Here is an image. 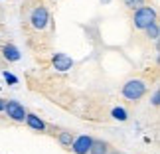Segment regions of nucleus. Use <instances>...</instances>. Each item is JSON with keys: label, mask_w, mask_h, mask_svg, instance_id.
Listing matches in <instances>:
<instances>
[{"label": "nucleus", "mask_w": 160, "mask_h": 154, "mask_svg": "<svg viewBox=\"0 0 160 154\" xmlns=\"http://www.w3.org/2000/svg\"><path fill=\"white\" fill-rule=\"evenodd\" d=\"M73 140H75V134H73L71 131H59L58 132V142L63 146V148L69 150L71 144H73Z\"/></svg>", "instance_id": "obj_9"}, {"label": "nucleus", "mask_w": 160, "mask_h": 154, "mask_svg": "<svg viewBox=\"0 0 160 154\" xmlns=\"http://www.w3.org/2000/svg\"><path fill=\"white\" fill-rule=\"evenodd\" d=\"M6 79H8V81H12V83H16V77L14 75H8V73H6V75H4Z\"/></svg>", "instance_id": "obj_15"}, {"label": "nucleus", "mask_w": 160, "mask_h": 154, "mask_svg": "<svg viewBox=\"0 0 160 154\" xmlns=\"http://www.w3.org/2000/svg\"><path fill=\"white\" fill-rule=\"evenodd\" d=\"M52 63H53V67L58 71H69L73 67V59L69 57V55H65V53H53Z\"/></svg>", "instance_id": "obj_6"}, {"label": "nucleus", "mask_w": 160, "mask_h": 154, "mask_svg": "<svg viewBox=\"0 0 160 154\" xmlns=\"http://www.w3.org/2000/svg\"><path fill=\"white\" fill-rule=\"evenodd\" d=\"M111 115H113V119H117V121H127V111L121 109V107H115L111 111Z\"/></svg>", "instance_id": "obj_12"}, {"label": "nucleus", "mask_w": 160, "mask_h": 154, "mask_svg": "<svg viewBox=\"0 0 160 154\" xmlns=\"http://www.w3.org/2000/svg\"><path fill=\"white\" fill-rule=\"evenodd\" d=\"M144 32H146V36H148L150 40H158V24H156V22H154V24H150V26L146 28Z\"/></svg>", "instance_id": "obj_13"}, {"label": "nucleus", "mask_w": 160, "mask_h": 154, "mask_svg": "<svg viewBox=\"0 0 160 154\" xmlns=\"http://www.w3.org/2000/svg\"><path fill=\"white\" fill-rule=\"evenodd\" d=\"M2 55H4V59H8V61H18L20 59V52H18V47L12 46V44H6L2 47Z\"/></svg>", "instance_id": "obj_10"}, {"label": "nucleus", "mask_w": 160, "mask_h": 154, "mask_svg": "<svg viewBox=\"0 0 160 154\" xmlns=\"http://www.w3.org/2000/svg\"><path fill=\"white\" fill-rule=\"evenodd\" d=\"M4 105H6V99H0V113L4 111Z\"/></svg>", "instance_id": "obj_16"}, {"label": "nucleus", "mask_w": 160, "mask_h": 154, "mask_svg": "<svg viewBox=\"0 0 160 154\" xmlns=\"http://www.w3.org/2000/svg\"><path fill=\"white\" fill-rule=\"evenodd\" d=\"M26 125L32 128V131H38V132H46L48 131V125H46V121L42 119V117H38V115H34V113H28L26 115Z\"/></svg>", "instance_id": "obj_7"}, {"label": "nucleus", "mask_w": 160, "mask_h": 154, "mask_svg": "<svg viewBox=\"0 0 160 154\" xmlns=\"http://www.w3.org/2000/svg\"><path fill=\"white\" fill-rule=\"evenodd\" d=\"M109 152H111V144L107 142V140L93 138V144H91L89 154H109Z\"/></svg>", "instance_id": "obj_8"}, {"label": "nucleus", "mask_w": 160, "mask_h": 154, "mask_svg": "<svg viewBox=\"0 0 160 154\" xmlns=\"http://www.w3.org/2000/svg\"><path fill=\"white\" fill-rule=\"evenodd\" d=\"M146 0H125V6L128 10H138V8H142Z\"/></svg>", "instance_id": "obj_11"}, {"label": "nucleus", "mask_w": 160, "mask_h": 154, "mask_svg": "<svg viewBox=\"0 0 160 154\" xmlns=\"http://www.w3.org/2000/svg\"><path fill=\"white\" fill-rule=\"evenodd\" d=\"M156 22V10L152 6H142V8L134 10L132 14V26L137 30H146L150 24Z\"/></svg>", "instance_id": "obj_2"}, {"label": "nucleus", "mask_w": 160, "mask_h": 154, "mask_svg": "<svg viewBox=\"0 0 160 154\" xmlns=\"http://www.w3.org/2000/svg\"><path fill=\"white\" fill-rule=\"evenodd\" d=\"M91 144H93V137H89V134H79V137H75L69 150L73 154H89Z\"/></svg>", "instance_id": "obj_5"}, {"label": "nucleus", "mask_w": 160, "mask_h": 154, "mask_svg": "<svg viewBox=\"0 0 160 154\" xmlns=\"http://www.w3.org/2000/svg\"><path fill=\"white\" fill-rule=\"evenodd\" d=\"M109 154H121V152H117V150H111V152H109Z\"/></svg>", "instance_id": "obj_17"}, {"label": "nucleus", "mask_w": 160, "mask_h": 154, "mask_svg": "<svg viewBox=\"0 0 160 154\" xmlns=\"http://www.w3.org/2000/svg\"><path fill=\"white\" fill-rule=\"evenodd\" d=\"M152 105H154V107H158V103H160V93L158 91H154V93H152V101H150Z\"/></svg>", "instance_id": "obj_14"}, {"label": "nucleus", "mask_w": 160, "mask_h": 154, "mask_svg": "<svg viewBox=\"0 0 160 154\" xmlns=\"http://www.w3.org/2000/svg\"><path fill=\"white\" fill-rule=\"evenodd\" d=\"M4 113H6V117L8 119H12V121H16V122H24L26 121V115H28V111L24 109V105L22 103H18V101H6V105H4Z\"/></svg>", "instance_id": "obj_3"}, {"label": "nucleus", "mask_w": 160, "mask_h": 154, "mask_svg": "<svg viewBox=\"0 0 160 154\" xmlns=\"http://www.w3.org/2000/svg\"><path fill=\"white\" fill-rule=\"evenodd\" d=\"M48 22H50V12H48V8L46 6H36L32 10V14H30V24H32V28L44 30L48 26Z\"/></svg>", "instance_id": "obj_4"}, {"label": "nucleus", "mask_w": 160, "mask_h": 154, "mask_svg": "<svg viewBox=\"0 0 160 154\" xmlns=\"http://www.w3.org/2000/svg\"><path fill=\"white\" fill-rule=\"evenodd\" d=\"M146 91H148V85H146L144 79H138V77H134V79H128V81H125V85H122V89H121V93L125 99L128 101H138V99H142V97L146 95Z\"/></svg>", "instance_id": "obj_1"}]
</instances>
